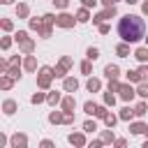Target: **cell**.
Here are the masks:
<instances>
[{
	"label": "cell",
	"instance_id": "6da1fadb",
	"mask_svg": "<svg viewBox=\"0 0 148 148\" xmlns=\"http://www.w3.org/2000/svg\"><path fill=\"white\" fill-rule=\"evenodd\" d=\"M118 35L123 42H139L146 37V21L139 16V14H125L120 21H118Z\"/></svg>",
	"mask_w": 148,
	"mask_h": 148
},
{
	"label": "cell",
	"instance_id": "7a4b0ae2",
	"mask_svg": "<svg viewBox=\"0 0 148 148\" xmlns=\"http://www.w3.org/2000/svg\"><path fill=\"white\" fill-rule=\"evenodd\" d=\"M53 79H56V74H53V67H49V65H42V67L37 69V88H39V90H49Z\"/></svg>",
	"mask_w": 148,
	"mask_h": 148
},
{
	"label": "cell",
	"instance_id": "3957f363",
	"mask_svg": "<svg viewBox=\"0 0 148 148\" xmlns=\"http://www.w3.org/2000/svg\"><path fill=\"white\" fill-rule=\"evenodd\" d=\"M79 21H76V14H67V12H60L58 16H56V25L58 28H65V30H69V28H74Z\"/></svg>",
	"mask_w": 148,
	"mask_h": 148
},
{
	"label": "cell",
	"instance_id": "277c9868",
	"mask_svg": "<svg viewBox=\"0 0 148 148\" xmlns=\"http://www.w3.org/2000/svg\"><path fill=\"white\" fill-rule=\"evenodd\" d=\"M116 14H118V9H116V5H109V7H104L102 12H97V14H95V16L90 18V21H92L95 25H99V23H104L106 18H113Z\"/></svg>",
	"mask_w": 148,
	"mask_h": 148
},
{
	"label": "cell",
	"instance_id": "5b68a950",
	"mask_svg": "<svg viewBox=\"0 0 148 148\" xmlns=\"http://www.w3.org/2000/svg\"><path fill=\"white\" fill-rule=\"evenodd\" d=\"M118 95H120V99H123V102H132V99L136 97V88H134V86H130V81H127V83H120Z\"/></svg>",
	"mask_w": 148,
	"mask_h": 148
},
{
	"label": "cell",
	"instance_id": "8992f818",
	"mask_svg": "<svg viewBox=\"0 0 148 148\" xmlns=\"http://www.w3.org/2000/svg\"><path fill=\"white\" fill-rule=\"evenodd\" d=\"M67 141H69L72 146H76V148L88 146V139H86V134H83V132H72V134L67 136Z\"/></svg>",
	"mask_w": 148,
	"mask_h": 148
},
{
	"label": "cell",
	"instance_id": "52a82bcc",
	"mask_svg": "<svg viewBox=\"0 0 148 148\" xmlns=\"http://www.w3.org/2000/svg\"><path fill=\"white\" fill-rule=\"evenodd\" d=\"M62 90H65V92H76V90H79V79L65 76V79H62Z\"/></svg>",
	"mask_w": 148,
	"mask_h": 148
},
{
	"label": "cell",
	"instance_id": "ba28073f",
	"mask_svg": "<svg viewBox=\"0 0 148 148\" xmlns=\"http://www.w3.org/2000/svg\"><path fill=\"white\" fill-rule=\"evenodd\" d=\"M9 146H12V148H25V146H28V136L21 134V132H16V134L9 139Z\"/></svg>",
	"mask_w": 148,
	"mask_h": 148
},
{
	"label": "cell",
	"instance_id": "9c48e42d",
	"mask_svg": "<svg viewBox=\"0 0 148 148\" xmlns=\"http://www.w3.org/2000/svg\"><path fill=\"white\" fill-rule=\"evenodd\" d=\"M60 109H62V111H74V109H76L74 92H69V95H65V97H62V102H60Z\"/></svg>",
	"mask_w": 148,
	"mask_h": 148
},
{
	"label": "cell",
	"instance_id": "30bf717a",
	"mask_svg": "<svg viewBox=\"0 0 148 148\" xmlns=\"http://www.w3.org/2000/svg\"><path fill=\"white\" fill-rule=\"evenodd\" d=\"M90 18H92V14H90V9L81 5V7L76 9V21H79V23H88Z\"/></svg>",
	"mask_w": 148,
	"mask_h": 148
},
{
	"label": "cell",
	"instance_id": "8fae6325",
	"mask_svg": "<svg viewBox=\"0 0 148 148\" xmlns=\"http://www.w3.org/2000/svg\"><path fill=\"white\" fill-rule=\"evenodd\" d=\"M62 102V95L58 92V90H49L46 92V104L49 106H56V104H60Z\"/></svg>",
	"mask_w": 148,
	"mask_h": 148
},
{
	"label": "cell",
	"instance_id": "7c38bea8",
	"mask_svg": "<svg viewBox=\"0 0 148 148\" xmlns=\"http://www.w3.org/2000/svg\"><path fill=\"white\" fill-rule=\"evenodd\" d=\"M23 69H25V72H35V69H37V58H35L32 53L25 56V60H23Z\"/></svg>",
	"mask_w": 148,
	"mask_h": 148
},
{
	"label": "cell",
	"instance_id": "4fadbf2b",
	"mask_svg": "<svg viewBox=\"0 0 148 148\" xmlns=\"http://www.w3.org/2000/svg\"><path fill=\"white\" fill-rule=\"evenodd\" d=\"M104 76H106V79H118V76H120V67L109 62V65L104 67Z\"/></svg>",
	"mask_w": 148,
	"mask_h": 148
},
{
	"label": "cell",
	"instance_id": "5bb4252c",
	"mask_svg": "<svg viewBox=\"0 0 148 148\" xmlns=\"http://www.w3.org/2000/svg\"><path fill=\"white\" fill-rule=\"evenodd\" d=\"M86 88H88V92H99V90H102V81L95 79V76H90V79L86 81Z\"/></svg>",
	"mask_w": 148,
	"mask_h": 148
},
{
	"label": "cell",
	"instance_id": "9a60e30c",
	"mask_svg": "<svg viewBox=\"0 0 148 148\" xmlns=\"http://www.w3.org/2000/svg\"><path fill=\"white\" fill-rule=\"evenodd\" d=\"M16 109H18V104H16L14 99H5V102H2V113H5V116L16 113Z\"/></svg>",
	"mask_w": 148,
	"mask_h": 148
},
{
	"label": "cell",
	"instance_id": "2e32d148",
	"mask_svg": "<svg viewBox=\"0 0 148 148\" xmlns=\"http://www.w3.org/2000/svg\"><path fill=\"white\" fill-rule=\"evenodd\" d=\"M14 81H16L14 76L2 74V76H0V88H2V90H12V88H14Z\"/></svg>",
	"mask_w": 148,
	"mask_h": 148
},
{
	"label": "cell",
	"instance_id": "e0dca14e",
	"mask_svg": "<svg viewBox=\"0 0 148 148\" xmlns=\"http://www.w3.org/2000/svg\"><path fill=\"white\" fill-rule=\"evenodd\" d=\"M18 49H21V53H23V56L32 53V51H35V39H25V42H21V44H18Z\"/></svg>",
	"mask_w": 148,
	"mask_h": 148
},
{
	"label": "cell",
	"instance_id": "ac0fdd59",
	"mask_svg": "<svg viewBox=\"0 0 148 148\" xmlns=\"http://www.w3.org/2000/svg\"><path fill=\"white\" fill-rule=\"evenodd\" d=\"M116 56H120V58H130V42H120V44L116 46Z\"/></svg>",
	"mask_w": 148,
	"mask_h": 148
},
{
	"label": "cell",
	"instance_id": "d6986e66",
	"mask_svg": "<svg viewBox=\"0 0 148 148\" xmlns=\"http://www.w3.org/2000/svg\"><path fill=\"white\" fill-rule=\"evenodd\" d=\"M118 118H120V120H125V123H130V120L134 118V109H132V106H123V109H120V113H118Z\"/></svg>",
	"mask_w": 148,
	"mask_h": 148
},
{
	"label": "cell",
	"instance_id": "ffe728a7",
	"mask_svg": "<svg viewBox=\"0 0 148 148\" xmlns=\"http://www.w3.org/2000/svg\"><path fill=\"white\" fill-rule=\"evenodd\" d=\"M146 123H141V120H136V123H130V132L132 134H146Z\"/></svg>",
	"mask_w": 148,
	"mask_h": 148
},
{
	"label": "cell",
	"instance_id": "44dd1931",
	"mask_svg": "<svg viewBox=\"0 0 148 148\" xmlns=\"http://www.w3.org/2000/svg\"><path fill=\"white\" fill-rule=\"evenodd\" d=\"M16 16H18V18H28V16H30V7H28L25 2H18V5H16Z\"/></svg>",
	"mask_w": 148,
	"mask_h": 148
},
{
	"label": "cell",
	"instance_id": "7402d4cb",
	"mask_svg": "<svg viewBox=\"0 0 148 148\" xmlns=\"http://www.w3.org/2000/svg\"><path fill=\"white\" fill-rule=\"evenodd\" d=\"M42 25H44V18H42V16H39V18H37V16H32V18H28V28H30V30H35V32H39V28H42Z\"/></svg>",
	"mask_w": 148,
	"mask_h": 148
},
{
	"label": "cell",
	"instance_id": "603a6c76",
	"mask_svg": "<svg viewBox=\"0 0 148 148\" xmlns=\"http://www.w3.org/2000/svg\"><path fill=\"white\" fill-rule=\"evenodd\" d=\"M62 116H65L62 109H60V111H51V113H49V123H51V125H60V123H62Z\"/></svg>",
	"mask_w": 148,
	"mask_h": 148
},
{
	"label": "cell",
	"instance_id": "cb8c5ba5",
	"mask_svg": "<svg viewBox=\"0 0 148 148\" xmlns=\"http://www.w3.org/2000/svg\"><path fill=\"white\" fill-rule=\"evenodd\" d=\"M104 143H116V134H113V127L109 130H102V136H99Z\"/></svg>",
	"mask_w": 148,
	"mask_h": 148
},
{
	"label": "cell",
	"instance_id": "d4e9b609",
	"mask_svg": "<svg viewBox=\"0 0 148 148\" xmlns=\"http://www.w3.org/2000/svg\"><path fill=\"white\" fill-rule=\"evenodd\" d=\"M134 58H136L139 62H148V46H139V49L134 51Z\"/></svg>",
	"mask_w": 148,
	"mask_h": 148
},
{
	"label": "cell",
	"instance_id": "484cf974",
	"mask_svg": "<svg viewBox=\"0 0 148 148\" xmlns=\"http://www.w3.org/2000/svg\"><path fill=\"white\" fill-rule=\"evenodd\" d=\"M136 95H139L141 99H148V81L136 83Z\"/></svg>",
	"mask_w": 148,
	"mask_h": 148
},
{
	"label": "cell",
	"instance_id": "4316f807",
	"mask_svg": "<svg viewBox=\"0 0 148 148\" xmlns=\"http://www.w3.org/2000/svg\"><path fill=\"white\" fill-rule=\"evenodd\" d=\"M37 35H39L42 39H49V37L53 35V25H49V23H44V25L39 28V32H37Z\"/></svg>",
	"mask_w": 148,
	"mask_h": 148
},
{
	"label": "cell",
	"instance_id": "83f0119b",
	"mask_svg": "<svg viewBox=\"0 0 148 148\" xmlns=\"http://www.w3.org/2000/svg\"><path fill=\"white\" fill-rule=\"evenodd\" d=\"M125 79H127L130 83H141V76H139L136 69H127V72H125Z\"/></svg>",
	"mask_w": 148,
	"mask_h": 148
},
{
	"label": "cell",
	"instance_id": "f1b7e54d",
	"mask_svg": "<svg viewBox=\"0 0 148 148\" xmlns=\"http://www.w3.org/2000/svg\"><path fill=\"white\" fill-rule=\"evenodd\" d=\"M79 69H81V74H86V76H90V72H92V60H83L81 65H79Z\"/></svg>",
	"mask_w": 148,
	"mask_h": 148
},
{
	"label": "cell",
	"instance_id": "f546056e",
	"mask_svg": "<svg viewBox=\"0 0 148 148\" xmlns=\"http://www.w3.org/2000/svg\"><path fill=\"white\" fill-rule=\"evenodd\" d=\"M53 74H56V79H65V76H67V67H65L62 62H58V65L53 67Z\"/></svg>",
	"mask_w": 148,
	"mask_h": 148
},
{
	"label": "cell",
	"instance_id": "4dcf8cb0",
	"mask_svg": "<svg viewBox=\"0 0 148 148\" xmlns=\"http://www.w3.org/2000/svg\"><path fill=\"white\" fill-rule=\"evenodd\" d=\"M106 113H109V106H106V104H97V111H95V116H92V118L104 120V118H106Z\"/></svg>",
	"mask_w": 148,
	"mask_h": 148
},
{
	"label": "cell",
	"instance_id": "1f68e13d",
	"mask_svg": "<svg viewBox=\"0 0 148 148\" xmlns=\"http://www.w3.org/2000/svg\"><path fill=\"white\" fill-rule=\"evenodd\" d=\"M86 58H88V60H97V58H99V49H97V46H88V49H86Z\"/></svg>",
	"mask_w": 148,
	"mask_h": 148
},
{
	"label": "cell",
	"instance_id": "d6a6232c",
	"mask_svg": "<svg viewBox=\"0 0 148 148\" xmlns=\"http://www.w3.org/2000/svg\"><path fill=\"white\" fill-rule=\"evenodd\" d=\"M5 74H9V76H14L16 81L21 79V65H12V67H7V72Z\"/></svg>",
	"mask_w": 148,
	"mask_h": 148
},
{
	"label": "cell",
	"instance_id": "836d02e7",
	"mask_svg": "<svg viewBox=\"0 0 148 148\" xmlns=\"http://www.w3.org/2000/svg\"><path fill=\"white\" fill-rule=\"evenodd\" d=\"M0 28H2L5 32H12V30H14V23H12V18H0Z\"/></svg>",
	"mask_w": 148,
	"mask_h": 148
},
{
	"label": "cell",
	"instance_id": "e575fe53",
	"mask_svg": "<svg viewBox=\"0 0 148 148\" xmlns=\"http://www.w3.org/2000/svg\"><path fill=\"white\" fill-rule=\"evenodd\" d=\"M104 104H106V106H113V104H116V95H113V90H106V92H104Z\"/></svg>",
	"mask_w": 148,
	"mask_h": 148
},
{
	"label": "cell",
	"instance_id": "d590c367",
	"mask_svg": "<svg viewBox=\"0 0 148 148\" xmlns=\"http://www.w3.org/2000/svg\"><path fill=\"white\" fill-rule=\"evenodd\" d=\"M146 111H148V106H146V102H139L136 106H134V116H146Z\"/></svg>",
	"mask_w": 148,
	"mask_h": 148
},
{
	"label": "cell",
	"instance_id": "8d00e7d4",
	"mask_svg": "<svg viewBox=\"0 0 148 148\" xmlns=\"http://www.w3.org/2000/svg\"><path fill=\"white\" fill-rule=\"evenodd\" d=\"M118 120H120V118H118V116H113V113L109 111V113H106V118H104V125H106V127H113Z\"/></svg>",
	"mask_w": 148,
	"mask_h": 148
},
{
	"label": "cell",
	"instance_id": "74e56055",
	"mask_svg": "<svg viewBox=\"0 0 148 148\" xmlns=\"http://www.w3.org/2000/svg\"><path fill=\"white\" fill-rule=\"evenodd\" d=\"M25 39H30L25 30H16V32H14V42H18V44H21V42H25Z\"/></svg>",
	"mask_w": 148,
	"mask_h": 148
},
{
	"label": "cell",
	"instance_id": "f35d334b",
	"mask_svg": "<svg viewBox=\"0 0 148 148\" xmlns=\"http://www.w3.org/2000/svg\"><path fill=\"white\" fill-rule=\"evenodd\" d=\"M30 102H32V104H42V102H46V92H35V95L30 97Z\"/></svg>",
	"mask_w": 148,
	"mask_h": 148
},
{
	"label": "cell",
	"instance_id": "ab89813d",
	"mask_svg": "<svg viewBox=\"0 0 148 148\" xmlns=\"http://www.w3.org/2000/svg\"><path fill=\"white\" fill-rule=\"evenodd\" d=\"M83 111H86L88 116H95V111H97V104H95V102H86V104H83Z\"/></svg>",
	"mask_w": 148,
	"mask_h": 148
},
{
	"label": "cell",
	"instance_id": "60d3db41",
	"mask_svg": "<svg viewBox=\"0 0 148 148\" xmlns=\"http://www.w3.org/2000/svg\"><path fill=\"white\" fill-rule=\"evenodd\" d=\"M74 111H65V116H62V125H74Z\"/></svg>",
	"mask_w": 148,
	"mask_h": 148
},
{
	"label": "cell",
	"instance_id": "b9f144b4",
	"mask_svg": "<svg viewBox=\"0 0 148 148\" xmlns=\"http://www.w3.org/2000/svg\"><path fill=\"white\" fill-rule=\"evenodd\" d=\"M95 130H97V120H86V123H83V132L90 134V132H95Z\"/></svg>",
	"mask_w": 148,
	"mask_h": 148
},
{
	"label": "cell",
	"instance_id": "7bdbcfd3",
	"mask_svg": "<svg viewBox=\"0 0 148 148\" xmlns=\"http://www.w3.org/2000/svg\"><path fill=\"white\" fill-rule=\"evenodd\" d=\"M136 72H139V76H141V81H148V62H141V67H139Z\"/></svg>",
	"mask_w": 148,
	"mask_h": 148
},
{
	"label": "cell",
	"instance_id": "ee69618b",
	"mask_svg": "<svg viewBox=\"0 0 148 148\" xmlns=\"http://www.w3.org/2000/svg\"><path fill=\"white\" fill-rule=\"evenodd\" d=\"M118 88H120V81H118V79H109V86H106V90H113V92H118Z\"/></svg>",
	"mask_w": 148,
	"mask_h": 148
},
{
	"label": "cell",
	"instance_id": "f6af8a7d",
	"mask_svg": "<svg viewBox=\"0 0 148 148\" xmlns=\"http://www.w3.org/2000/svg\"><path fill=\"white\" fill-rule=\"evenodd\" d=\"M97 30H99V35H109V32H111V25L104 21V23H99V25H97Z\"/></svg>",
	"mask_w": 148,
	"mask_h": 148
},
{
	"label": "cell",
	"instance_id": "bcb514c9",
	"mask_svg": "<svg viewBox=\"0 0 148 148\" xmlns=\"http://www.w3.org/2000/svg\"><path fill=\"white\" fill-rule=\"evenodd\" d=\"M12 42H14L12 37H2V39H0V49H2V51H7V49L12 46Z\"/></svg>",
	"mask_w": 148,
	"mask_h": 148
},
{
	"label": "cell",
	"instance_id": "7dc6e473",
	"mask_svg": "<svg viewBox=\"0 0 148 148\" xmlns=\"http://www.w3.org/2000/svg\"><path fill=\"white\" fill-rule=\"evenodd\" d=\"M42 18H44V23H49V25H56V14H44Z\"/></svg>",
	"mask_w": 148,
	"mask_h": 148
},
{
	"label": "cell",
	"instance_id": "c3c4849f",
	"mask_svg": "<svg viewBox=\"0 0 148 148\" xmlns=\"http://www.w3.org/2000/svg\"><path fill=\"white\" fill-rule=\"evenodd\" d=\"M60 62H62V65H65L67 69H69V67L74 65V60H72V56H62V58H60Z\"/></svg>",
	"mask_w": 148,
	"mask_h": 148
},
{
	"label": "cell",
	"instance_id": "681fc988",
	"mask_svg": "<svg viewBox=\"0 0 148 148\" xmlns=\"http://www.w3.org/2000/svg\"><path fill=\"white\" fill-rule=\"evenodd\" d=\"M58 9H67V5H69V0H51Z\"/></svg>",
	"mask_w": 148,
	"mask_h": 148
},
{
	"label": "cell",
	"instance_id": "f907efd6",
	"mask_svg": "<svg viewBox=\"0 0 148 148\" xmlns=\"http://www.w3.org/2000/svg\"><path fill=\"white\" fill-rule=\"evenodd\" d=\"M7 62H9V67H12V65H23V62H21V56H12Z\"/></svg>",
	"mask_w": 148,
	"mask_h": 148
},
{
	"label": "cell",
	"instance_id": "816d5d0a",
	"mask_svg": "<svg viewBox=\"0 0 148 148\" xmlns=\"http://www.w3.org/2000/svg\"><path fill=\"white\" fill-rule=\"evenodd\" d=\"M39 146H42V148H53V141H51V139H42Z\"/></svg>",
	"mask_w": 148,
	"mask_h": 148
},
{
	"label": "cell",
	"instance_id": "f5cc1de1",
	"mask_svg": "<svg viewBox=\"0 0 148 148\" xmlns=\"http://www.w3.org/2000/svg\"><path fill=\"white\" fill-rule=\"evenodd\" d=\"M88 146H90V148H99V146H104V141H102V139H92Z\"/></svg>",
	"mask_w": 148,
	"mask_h": 148
},
{
	"label": "cell",
	"instance_id": "db71d44e",
	"mask_svg": "<svg viewBox=\"0 0 148 148\" xmlns=\"http://www.w3.org/2000/svg\"><path fill=\"white\" fill-rule=\"evenodd\" d=\"M97 2H99V0H81V5H83V7H88V9H90V7H95Z\"/></svg>",
	"mask_w": 148,
	"mask_h": 148
},
{
	"label": "cell",
	"instance_id": "11a10c76",
	"mask_svg": "<svg viewBox=\"0 0 148 148\" xmlns=\"http://www.w3.org/2000/svg\"><path fill=\"white\" fill-rule=\"evenodd\" d=\"M113 146H118V148H123V146H127V139H116V143Z\"/></svg>",
	"mask_w": 148,
	"mask_h": 148
},
{
	"label": "cell",
	"instance_id": "9f6ffc18",
	"mask_svg": "<svg viewBox=\"0 0 148 148\" xmlns=\"http://www.w3.org/2000/svg\"><path fill=\"white\" fill-rule=\"evenodd\" d=\"M2 146H7V136H5V134H0V148H2Z\"/></svg>",
	"mask_w": 148,
	"mask_h": 148
},
{
	"label": "cell",
	"instance_id": "6f0895ef",
	"mask_svg": "<svg viewBox=\"0 0 148 148\" xmlns=\"http://www.w3.org/2000/svg\"><path fill=\"white\" fill-rule=\"evenodd\" d=\"M141 12H143V14H146V16H148V0H146V2H143V5H141Z\"/></svg>",
	"mask_w": 148,
	"mask_h": 148
},
{
	"label": "cell",
	"instance_id": "680465c9",
	"mask_svg": "<svg viewBox=\"0 0 148 148\" xmlns=\"http://www.w3.org/2000/svg\"><path fill=\"white\" fill-rule=\"evenodd\" d=\"M99 2H102V5H104V7H109V5H116V2H113V0H99Z\"/></svg>",
	"mask_w": 148,
	"mask_h": 148
},
{
	"label": "cell",
	"instance_id": "91938a15",
	"mask_svg": "<svg viewBox=\"0 0 148 148\" xmlns=\"http://www.w3.org/2000/svg\"><path fill=\"white\" fill-rule=\"evenodd\" d=\"M125 2H127V5H136L139 0H125Z\"/></svg>",
	"mask_w": 148,
	"mask_h": 148
},
{
	"label": "cell",
	"instance_id": "94428289",
	"mask_svg": "<svg viewBox=\"0 0 148 148\" xmlns=\"http://www.w3.org/2000/svg\"><path fill=\"white\" fill-rule=\"evenodd\" d=\"M0 2H2V5H12L14 0H0Z\"/></svg>",
	"mask_w": 148,
	"mask_h": 148
},
{
	"label": "cell",
	"instance_id": "6125c7cd",
	"mask_svg": "<svg viewBox=\"0 0 148 148\" xmlns=\"http://www.w3.org/2000/svg\"><path fill=\"white\" fill-rule=\"evenodd\" d=\"M143 148H148V136H146V141H143Z\"/></svg>",
	"mask_w": 148,
	"mask_h": 148
},
{
	"label": "cell",
	"instance_id": "be15d7a7",
	"mask_svg": "<svg viewBox=\"0 0 148 148\" xmlns=\"http://www.w3.org/2000/svg\"><path fill=\"white\" fill-rule=\"evenodd\" d=\"M143 39H146V46H148V35H146V37H143Z\"/></svg>",
	"mask_w": 148,
	"mask_h": 148
},
{
	"label": "cell",
	"instance_id": "e7e4bbea",
	"mask_svg": "<svg viewBox=\"0 0 148 148\" xmlns=\"http://www.w3.org/2000/svg\"><path fill=\"white\" fill-rule=\"evenodd\" d=\"M146 136H148V127H146Z\"/></svg>",
	"mask_w": 148,
	"mask_h": 148
},
{
	"label": "cell",
	"instance_id": "03108f58",
	"mask_svg": "<svg viewBox=\"0 0 148 148\" xmlns=\"http://www.w3.org/2000/svg\"><path fill=\"white\" fill-rule=\"evenodd\" d=\"M113 2H120V0H113Z\"/></svg>",
	"mask_w": 148,
	"mask_h": 148
}]
</instances>
